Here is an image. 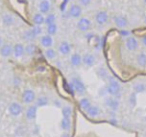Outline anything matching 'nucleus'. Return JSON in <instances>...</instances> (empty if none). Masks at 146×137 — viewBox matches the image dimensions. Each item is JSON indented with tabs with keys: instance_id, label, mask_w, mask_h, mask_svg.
I'll list each match as a JSON object with an SVG mask.
<instances>
[{
	"instance_id": "1",
	"label": "nucleus",
	"mask_w": 146,
	"mask_h": 137,
	"mask_svg": "<svg viewBox=\"0 0 146 137\" xmlns=\"http://www.w3.org/2000/svg\"><path fill=\"white\" fill-rule=\"evenodd\" d=\"M106 89H107V93L111 96H118L120 94V84L113 77H108Z\"/></svg>"
},
{
	"instance_id": "2",
	"label": "nucleus",
	"mask_w": 146,
	"mask_h": 137,
	"mask_svg": "<svg viewBox=\"0 0 146 137\" xmlns=\"http://www.w3.org/2000/svg\"><path fill=\"white\" fill-rule=\"evenodd\" d=\"M70 84L72 85L74 91H75V92H77L78 94L82 95V94H84V93H85L86 86H85V84L83 83V81H82L79 77H72V78H71Z\"/></svg>"
},
{
	"instance_id": "3",
	"label": "nucleus",
	"mask_w": 146,
	"mask_h": 137,
	"mask_svg": "<svg viewBox=\"0 0 146 137\" xmlns=\"http://www.w3.org/2000/svg\"><path fill=\"white\" fill-rule=\"evenodd\" d=\"M22 100L25 104H31L36 100V95L35 92L31 89H25L22 92Z\"/></svg>"
},
{
	"instance_id": "4",
	"label": "nucleus",
	"mask_w": 146,
	"mask_h": 137,
	"mask_svg": "<svg viewBox=\"0 0 146 137\" xmlns=\"http://www.w3.org/2000/svg\"><path fill=\"white\" fill-rule=\"evenodd\" d=\"M91 27V21L86 17H81L77 21V28L82 32H87Z\"/></svg>"
},
{
	"instance_id": "5",
	"label": "nucleus",
	"mask_w": 146,
	"mask_h": 137,
	"mask_svg": "<svg viewBox=\"0 0 146 137\" xmlns=\"http://www.w3.org/2000/svg\"><path fill=\"white\" fill-rule=\"evenodd\" d=\"M82 14V8L79 4H72L68 9V15L72 18H79Z\"/></svg>"
},
{
	"instance_id": "6",
	"label": "nucleus",
	"mask_w": 146,
	"mask_h": 137,
	"mask_svg": "<svg viewBox=\"0 0 146 137\" xmlns=\"http://www.w3.org/2000/svg\"><path fill=\"white\" fill-rule=\"evenodd\" d=\"M8 111L12 116H19L22 113V106L18 102H12L8 107Z\"/></svg>"
},
{
	"instance_id": "7",
	"label": "nucleus",
	"mask_w": 146,
	"mask_h": 137,
	"mask_svg": "<svg viewBox=\"0 0 146 137\" xmlns=\"http://www.w3.org/2000/svg\"><path fill=\"white\" fill-rule=\"evenodd\" d=\"M125 46L129 51H135L138 48L137 39L133 36H128L125 41Z\"/></svg>"
},
{
	"instance_id": "8",
	"label": "nucleus",
	"mask_w": 146,
	"mask_h": 137,
	"mask_svg": "<svg viewBox=\"0 0 146 137\" xmlns=\"http://www.w3.org/2000/svg\"><path fill=\"white\" fill-rule=\"evenodd\" d=\"M108 21V13L106 11H99L95 15V22L98 25H104Z\"/></svg>"
},
{
	"instance_id": "9",
	"label": "nucleus",
	"mask_w": 146,
	"mask_h": 137,
	"mask_svg": "<svg viewBox=\"0 0 146 137\" xmlns=\"http://www.w3.org/2000/svg\"><path fill=\"white\" fill-rule=\"evenodd\" d=\"M13 54V46L9 43L7 44H3L0 48V55L4 58H7V57L11 56Z\"/></svg>"
},
{
	"instance_id": "10",
	"label": "nucleus",
	"mask_w": 146,
	"mask_h": 137,
	"mask_svg": "<svg viewBox=\"0 0 146 137\" xmlns=\"http://www.w3.org/2000/svg\"><path fill=\"white\" fill-rule=\"evenodd\" d=\"M82 63H83L85 66L91 67L93 66L94 64L96 63V58L93 54L91 53H86L82 56Z\"/></svg>"
},
{
	"instance_id": "11",
	"label": "nucleus",
	"mask_w": 146,
	"mask_h": 137,
	"mask_svg": "<svg viewBox=\"0 0 146 137\" xmlns=\"http://www.w3.org/2000/svg\"><path fill=\"white\" fill-rule=\"evenodd\" d=\"M105 105L109 109H111L112 111H117L118 108H119V102H118V100L111 96L105 99Z\"/></svg>"
},
{
	"instance_id": "12",
	"label": "nucleus",
	"mask_w": 146,
	"mask_h": 137,
	"mask_svg": "<svg viewBox=\"0 0 146 137\" xmlns=\"http://www.w3.org/2000/svg\"><path fill=\"white\" fill-rule=\"evenodd\" d=\"M25 53V46L21 43H16L13 46V56L15 58H21Z\"/></svg>"
},
{
	"instance_id": "13",
	"label": "nucleus",
	"mask_w": 146,
	"mask_h": 137,
	"mask_svg": "<svg viewBox=\"0 0 146 137\" xmlns=\"http://www.w3.org/2000/svg\"><path fill=\"white\" fill-rule=\"evenodd\" d=\"M58 51H59V53L62 55H68L71 51L70 43L67 42V41H62V42H60V44H59V46H58Z\"/></svg>"
},
{
	"instance_id": "14",
	"label": "nucleus",
	"mask_w": 146,
	"mask_h": 137,
	"mask_svg": "<svg viewBox=\"0 0 146 137\" xmlns=\"http://www.w3.org/2000/svg\"><path fill=\"white\" fill-rule=\"evenodd\" d=\"M114 24L118 28H125L128 25V20L124 16H122V15H118V16L114 17Z\"/></svg>"
},
{
	"instance_id": "15",
	"label": "nucleus",
	"mask_w": 146,
	"mask_h": 137,
	"mask_svg": "<svg viewBox=\"0 0 146 137\" xmlns=\"http://www.w3.org/2000/svg\"><path fill=\"white\" fill-rule=\"evenodd\" d=\"M40 43L43 47L45 48H50L53 44V38L51 35L49 34H45V35H42L40 38Z\"/></svg>"
},
{
	"instance_id": "16",
	"label": "nucleus",
	"mask_w": 146,
	"mask_h": 137,
	"mask_svg": "<svg viewBox=\"0 0 146 137\" xmlns=\"http://www.w3.org/2000/svg\"><path fill=\"white\" fill-rule=\"evenodd\" d=\"M26 118L28 120H34L36 118L37 115V106L36 105H31V106H28V108L26 109Z\"/></svg>"
},
{
	"instance_id": "17",
	"label": "nucleus",
	"mask_w": 146,
	"mask_h": 137,
	"mask_svg": "<svg viewBox=\"0 0 146 137\" xmlns=\"http://www.w3.org/2000/svg\"><path fill=\"white\" fill-rule=\"evenodd\" d=\"M39 11L42 14H48L49 11H50V2L48 0H42L40 3H39Z\"/></svg>"
},
{
	"instance_id": "18",
	"label": "nucleus",
	"mask_w": 146,
	"mask_h": 137,
	"mask_svg": "<svg viewBox=\"0 0 146 137\" xmlns=\"http://www.w3.org/2000/svg\"><path fill=\"white\" fill-rule=\"evenodd\" d=\"M70 63L72 66L74 67H78L81 65L82 63V57L80 54H78V53H73L72 55H71L70 57Z\"/></svg>"
},
{
	"instance_id": "19",
	"label": "nucleus",
	"mask_w": 146,
	"mask_h": 137,
	"mask_svg": "<svg viewBox=\"0 0 146 137\" xmlns=\"http://www.w3.org/2000/svg\"><path fill=\"white\" fill-rule=\"evenodd\" d=\"M2 23L5 26H12L15 23V19L13 15L10 14V13H5L2 16Z\"/></svg>"
},
{
	"instance_id": "20",
	"label": "nucleus",
	"mask_w": 146,
	"mask_h": 137,
	"mask_svg": "<svg viewBox=\"0 0 146 137\" xmlns=\"http://www.w3.org/2000/svg\"><path fill=\"white\" fill-rule=\"evenodd\" d=\"M32 20H33V23H34L35 25H39V26H41V25L45 23V17L43 16L42 13H35V14L33 15Z\"/></svg>"
},
{
	"instance_id": "21",
	"label": "nucleus",
	"mask_w": 146,
	"mask_h": 137,
	"mask_svg": "<svg viewBox=\"0 0 146 137\" xmlns=\"http://www.w3.org/2000/svg\"><path fill=\"white\" fill-rule=\"evenodd\" d=\"M86 112H87V114L89 115L90 117H97L100 113V109H99V107L96 106V105H91V106L86 110Z\"/></svg>"
},
{
	"instance_id": "22",
	"label": "nucleus",
	"mask_w": 146,
	"mask_h": 137,
	"mask_svg": "<svg viewBox=\"0 0 146 137\" xmlns=\"http://www.w3.org/2000/svg\"><path fill=\"white\" fill-rule=\"evenodd\" d=\"M136 61H137V64L139 65L142 68H145L146 67V53L141 52L137 55L136 57Z\"/></svg>"
},
{
	"instance_id": "23",
	"label": "nucleus",
	"mask_w": 146,
	"mask_h": 137,
	"mask_svg": "<svg viewBox=\"0 0 146 137\" xmlns=\"http://www.w3.org/2000/svg\"><path fill=\"white\" fill-rule=\"evenodd\" d=\"M37 50V46L34 44V43H28V44L25 46V53L29 56H32V55L35 54Z\"/></svg>"
},
{
	"instance_id": "24",
	"label": "nucleus",
	"mask_w": 146,
	"mask_h": 137,
	"mask_svg": "<svg viewBox=\"0 0 146 137\" xmlns=\"http://www.w3.org/2000/svg\"><path fill=\"white\" fill-rule=\"evenodd\" d=\"M133 90L135 93H143L146 91V84L142 82L134 83L133 85Z\"/></svg>"
},
{
	"instance_id": "25",
	"label": "nucleus",
	"mask_w": 146,
	"mask_h": 137,
	"mask_svg": "<svg viewBox=\"0 0 146 137\" xmlns=\"http://www.w3.org/2000/svg\"><path fill=\"white\" fill-rule=\"evenodd\" d=\"M61 113H62L63 118L70 119V117L72 116V108H71V107L69 106V105H65V106L62 107Z\"/></svg>"
},
{
	"instance_id": "26",
	"label": "nucleus",
	"mask_w": 146,
	"mask_h": 137,
	"mask_svg": "<svg viewBox=\"0 0 146 137\" xmlns=\"http://www.w3.org/2000/svg\"><path fill=\"white\" fill-rule=\"evenodd\" d=\"M79 106H80V108H82L83 110L86 111L91 106V102H90V100L87 97H83V98H81L79 100Z\"/></svg>"
},
{
	"instance_id": "27",
	"label": "nucleus",
	"mask_w": 146,
	"mask_h": 137,
	"mask_svg": "<svg viewBox=\"0 0 146 137\" xmlns=\"http://www.w3.org/2000/svg\"><path fill=\"white\" fill-rule=\"evenodd\" d=\"M48 104V98L45 96H39L38 98H36L35 100V105L37 107H43V106H46Z\"/></svg>"
},
{
	"instance_id": "28",
	"label": "nucleus",
	"mask_w": 146,
	"mask_h": 137,
	"mask_svg": "<svg viewBox=\"0 0 146 137\" xmlns=\"http://www.w3.org/2000/svg\"><path fill=\"white\" fill-rule=\"evenodd\" d=\"M71 127V121L70 119L62 118V120L60 121V128L64 131H68Z\"/></svg>"
},
{
	"instance_id": "29",
	"label": "nucleus",
	"mask_w": 146,
	"mask_h": 137,
	"mask_svg": "<svg viewBox=\"0 0 146 137\" xmlns=\"http://www.w3.org/2000/svg\"><path fill=\"white\" fill-rule=\"evenodd\" d=\"M44 55L47 59L52 60V59H54L56 57V52H55L54 49H52L50 47V48H46V50L44 51Z\"/></svg>"
},
{
	"instance_id": "30",
	"label": "nucleus",
	"mask_w": 146,
	"mask_h": 137,
	"mask_svg": "<svg viewBox=\"0 0 146 137\" xmlns=\"http://www.w3.org/2000/svg\"><path fill=\"white\" fill-rule=\"evenodd\" d=\"M55 21H56V16L52 13H49L47 14V16L45 17V24L48 26V25H51V24H54Z\"/></svg>"
},
{
	"instance_id": "31",
	"label": "nucleus",
	"mask_w": 146,
	"mask_h": 137,
	"mask_svg": "<svg viewBox=\"0 0 146 137\" xmlns=\"http://www.w3.org/2000/svg\"><path fill=\"white\" fill-rule=\"evenodd\" d=\"M23 37H24V39H26V40L31 41V40H33V39H35V37L36 36L33 34V32H32L31 29H28V30H26L24 33H23Z\"/></svg>"
},
{
	"instance_id": "32",
	"label": "nucleus",
	"mask_w": 146,
	"mask_h": 137,
	"mask_svg": "<svg viewBox=\"0 0 146 137\" xmlns=\"http://www.w3.org/2000/svg\"><path fill=\"white\" fill-rule=\"evenodd\" d=\"M56 33H57V25L55 23L47 26V34L52 36V35H55Z\"/></svg>"
},
{
	"instance_id": "33",
	"label": "nucleus",
	"mask_w": 146,
	"mask_h": 137,
	"mask_svg": "<svg viewBox=\"0 0 146 137\" xmlns=\"http://www.w3.org/2000/svg\"><path fill=\"white\" fill-rule=\"evenodd\" d=\"M136 94L137 93H135V92H132L131 94H130V96H129V105L131 107H134L136 105V102H137V97H136Z\"/></svg>"
},
{
	"instance_id": "34",
	"label": "nucleus",
	"mask_w": 146,
	"mask_h": 137,
	"mask_svg": "<svg viewBox=\"0 0 146 137\" xmlns=\"http://www.w3.org/2000/svg\"><path fill=\"white\" fill-rule=\"evenodd\" d=\"M97 75L99 76L100 79H106L108 77V74H107V71H106L105 68H99L97 71Z\"/></svg>"
},
{
	"instance_id": "35",
	"label": "nucleus",
	"mask_w": 146,
	"mask_h": 137,
	"mask_svg": "<svg viewBox=\"0 0 146 137\" xmlns=\"http://www.w3.org/2000/svg\"><path fill=\"white\" fill-rule=\"evenodd\" d=\"M31 30H32L33 34L35 35V36H39V35L42 34V28H41V26H39V25H34V26L31 28Z\"/></svg>"
},
{
	"instance_id": "36",
	"label": "nucleus",
	"mask_w": 146,
	"mask_h": 137,
	"mask_svg": "<svg viewBox=\"0 0 146 137\" xmlns=\"http://www.w3.org/2000/svg\"><path fill=\"white\" fill-rule=\"evenodd\" d=\"M98 94L100 95V96H104V95L108 94L107 93V89H106V86L105 87H102V88L99 89V92H98Z\"/></svg>"
},
{
	"instance_id": "37",
	"label": "nucleus",
	"mask_w": 146,
	"mask_h": 137,
	"mask_svg": "<svg viewBox=\"0 0 146 137\" xmlns=\"http://www.w3.org/2000/svg\"><path fill=\"white\" fill-rule=\"evenodd\" d=\"M79 3L82 6H88L91 3V0H79Z\"/></svg>"
},
{
	"instance_id": "38",
	"label": "nucleus",
	"mask_w": 146,
	"mask_h": 137,
	"mask_svg": "<svg viewBox=\"0 0 146 137\" xmlns=\"http://www.w3.org/2000/svg\"><path fill=\"white\" fill-rule=\"evenodd\" d=\"M120 34L123 35V36H127V35H129V32H128V31H125V30H121L120 31Z\"/></svg>"
},
{
	"instance_id": "39",
	"label": "nucleus",
	"mask_w": 146,
	"mask_h": 137,
	"mask_svg": "<svg viewBox=\"0 0 146 137\" xmlns=\"http://www.w3.org/2000/svg\"><path fill=\"white\" fill-rule=\"evenodd\" d=\"M141 42H142V44H143L144 46H146V35H144V36L141 38Z\"/></svg>"
},
{
	"instance_id": "40",
	"label": "nucleus",
	"mask_w": 146,
	"mask_h": 137,
	"mask_svg": "<svg viewBox=\"0 0 146 137\" xmlns=\"http://www.w3.org/2000/svg\"><path fill=\"white\" fill-rule=\"evenodd\" d=\"M60 137H70V135H69V133H67V132H63Z\"/></svg>"
},
{
	"instance_id": "41",
	"label": "nucleus",
	"mask_w": 146,
	"mask_h": 137,
	"mask_svg": "<svg viewBox=\"0 0 146 137\" xmlns=\"http://www.w3.org/2000/svg\"><path fill=\"white\" fill-rule=\"evenodd\" d=\"M2 45H3V39H2V37L0 36V48H1Z\"/></svg>"
},
{
	"instance_id": "42",
	"label": "nucleus",
	"mask_w": 146,
	"mask_h": 137,
	"mask_svg": "<svg viewBox=\"0 0 146 137\" xmlns=\"http://www.w3.org/2000/svg\"><path fill=\"white\" fill-rule=\"evenodd\" d=\"M143 1H144V2H145V3H146V0H143Z\"/></svg>"
},
{
	"instance_id": "43",
	"label": "nucleus",
	"mask_w": 146,
	"mask_h": 137,
	"mask_svg": "<svg viewBox=\"0 0 146 137\" xmlns=\"http://www.w3.org/2000/svg\"><path fill=\"white\" fill-rule=\"evenodd\" d=\"M145 23H146V17H145Z\"/></svg>"
},
{
	"instance_id": "44",
	"label": "nucleus",
	"mask_w": 146,
	"mask_h": 137,
	"mask_svg": "<svg viewBox=\"0 0 146 137\" xmlns=\"http://www.w3.org/2000/svg\"><path fill=\"white\" fill-rule=\"evenodd\" d=\"M145 121H146V117H145Z\"/></svg>"
}]
</instances>
